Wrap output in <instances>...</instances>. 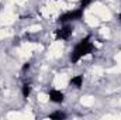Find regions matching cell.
<instances>
[{"mask_svg":"<svg viewBox=\"0 0 121 120\" xmlns=\"http://www.w3.org/2000/svg\"><path fill=\"white\" fill-rule=\"evenodd\" d=\"M93 51H94V45L90 42V35H87V37L83 38V40L75 47V50L72 51V54H70V61H72V64H76L83 55L90 54Z\"/></svg>","mask_w":121,"mask_h":120,"instance_id":"1","label":"cell"},{"mask_svg":"<svg viewBox=\"0 0 121 120\" xmlns=\"http://www.w3.org/2000/svg\"><path fill=\"white\" fill-rule=\"evenodd\" d=\"M82 83H83V76L82 75H78V76H75V78L70 79V85H75L76 88H80Z\"/></svg>","mask_w":121,"mask_h":120,"instance_id":"5","label":"cell"},{"mask_svg":"<svg viewBox=\"0 0 121 120\" xmlns=\"http://www.w3.org/2000/svg\"><path fill=\"white\" fill-rule=\"evenodd\" d=\"M30 92H31V88H30V85H24L23 86V95H24V97H28V95H30Z\"/></svg>","mask_w":121,"mask_h":120,"instance_id":"7","label":"cell"},{"mask_svg":"<svg viewBox=\"0 0 121 120\" xmlns=\"http://www.w3.org/2000/svg\"><path fill=\"white\" fill-rule=\"evenodd\" d=\"M28 68H30V64H26V65H24V66H23V71H27V69H28Z\"/></svg>","mask_w":121,"mask_h":120,"instance_id":"9","label":"cell"},{"mask_svg":"<svg viewBox=\"0 0 121 120\" xmlns=\"http://www.w3.org/2000/svg\"><path fill=\"white\" fill-rule=\"evenodd\" d=\"M49 99L52 100V102H55V103H60V102H63V93L59 92V90H51L49 92Z\"/></svg>","mask_w":121,"mask_h":120,"instance_id":"4","label":"cell"},{"mask_svg":"<svg viewBox=\"0 0 121 120\" xmlns=\"http://www.w3.org/2000/svg\"><path fill=\"white\" fill-rule=\"evenodd\" d=\"M120 21H121V14H120Z\"/></svg>","mask_w":121,"mask_h":120,"instance_id":"10","label":"cell"},{"mask_svg":"<svg viewBox=\"0 0 121 120\" xmlns=\"http://www.w3.org/2000/svg\"><path fill=\"white\" fill-rule=\"evenodd\" d=\"M82 16H83V9L80 7L78 10H73V11H69V13L62 14L59 18H58V21L59 23H65V21H70V20H80Z\"/></svg>","mask_w":121,"mask_h":120,"instance_id":"2","label":"cell"},{"mask_svg":"<svg viewBox=\"0 0 121 120\" xmlns=\"http://www.w3.org/2000/svg\"><path fill=\"white\" fill-rule=\"evenodd\" d=\"M66 116H65V113H62V112H55V113H52V115H49V119L52 120H60V119H65Z\"/></svg>","mask_w":121,"mask_h":120,"instance_id":"6","label":"cell"},{"mask_svg":"<svg viewBox=\"0 0 121 120\" xmlns=\"http://www.w3.org/2000/svg\"><path fill=\"white\" fill-rule=\"evenodd\" d=\"M70 34H72V27L65 26L59 30H56V38L58 40H68L70 37Z\"/></svg>","mask_w":121,"mask_h":120,"instance_id":"3","label":"cell"},{"mask_svg":"<svg viewBox=\"0 0 121 120\" xmlns=\"http://www.w3.org/2000/svg\"><path fill=\"white\" fill-rule=\"evenodd\" d=\"M91 1H93V0H82V1H80V7H82V9H85V7H87V6L90 4Z\"/></svg>","mask_w":121,"mask_h":120,"instance_id":"8","label":"cell"}]
</instances>
